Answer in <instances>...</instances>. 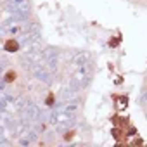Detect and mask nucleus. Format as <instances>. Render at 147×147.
Returning a JSON list of instances; mask_svg holds the SVG:
<instances>
[{"label": "nucleus", "instance_id": "nucleus-1", "mask_svg": "<svg viewBox=\"0 0 147 147\" xmlns=\"http://www.w3.org/2000/svg\"><path fill=\"white\" fill-rule=\"evenodd\" d=\"M49 121L55 126V130L62 131V130H67L73 123H75V113H67V111H62V109L50 111Z\"/></svg>", "mask_w": 147, "mask_h": 147}, {"label": "nucleus", "instance_id": "nucleus-2", "mask_svg": "<svg viewBox=\"0 0 147 147\" xmlns=\"http://www.w3.org/2000/svg\"><path fill=\"white\" fill-rule=\"evenodd\" d=\"M19 113H21V119H23V123L26 126H31V125H35L40 119V109L33 102H26V106Z\"/></svg>", "mask_w": 147, "mask_h": 147}, {"label": "nucleus", "instance_id": "nucleus-3", "mask_svg": "<svg viewBox=\"0 0 147 147\" xmlns=\"http://www.w3.org/2000/svg\"><path fill=\"white\" fill-rule=\"evenodd\" d=\"M90 82V66H85V67H76V73L73 75L71 78V83L76 85L80 90L85 88Z\"/></svg>", "mask_w": 147, "mask_h": 147}, {"label": "nucleus", "instance_id": "nucleus-4", "mask_svg": "<svg viewBox=\"0 0 147 147\" xmlns=\"http://www.w3.org/2000/svg\"><path fill=\"white\" fill-rule=\"evenodd\" d=\"M5 11H16L21 14H30V0H4Z\"/></svg>", "mask_w": 147, "mask_h": 147}, {"label": "nucleus", "instance_id": "nucleus-5", "mask_svg": "<svg viewBox=\"0 0 147 147\" xmlns=\"http://www.w3.org/2000/svg\"><path fill=\"white\" fill-rule=\"evenodd\" d=\"M31 73L35 75V78L40 80L42 83H45V85H50V83H52V71H50L45 64H36V66L31 69Z\"/></svg>", "mask_w": 147, "mask_h": 147}, {"label": "nucleus", "instance_id": "nucleus-6", "mask_svg": "<svg viewBox=\"0 0 147 147\" xmlns=\"http://www.w3.org/2000/svg\"><path fill=\"white\" fill-rule=\"evenodd\" d=\"M45 54V66L50 69V71H55L57 69V49L54 47H47L43 50Z\"/></svg>", "mask_w": 147, "mask_h": 147}, {"label": "nucleus", "instance_id": "nucleus-7", "mask_svg": "<svg viewBox=\"0 0 147 147\" xmlns=\"http://www.w3.org/2000/svg\"><path fill=\"white\" fill-rule=\"evenodd\" d=\"M73 66H75V67L90 66V55H88L87 52H78L75 57H73Z\"/></svg>", "mask_w": 147, "mask_h": 147}, {"label": "nucleus", "instance_id": "nucleus-8", "mask_svg": "<svg viewBox=\"0 0 147 147\" xmlns=\"http://www.w3.org/2000/svg\"><path fill=\"white\" fill-rule=\"evenodd\" d=\"M78 92H80V88L69 82V87H66L64 92H62V99H64V100H75V99L78 97Z\"/></svg>", "mask_w": 147, "mask_h": 147}, {"label": "nucleus", "instance_id": "nucleus-9", "mask_svg": "<svg viewBox=\"0 0 147 147\" xmlns=\"http://www.w3.org/2000/svg\"><path fill=\"white\" fill-rule=\"evenodd\" d=\"M78 107H80V104H78V100H76V99H75V100H64V104H61V106H59V109L67 111V113H75Z\"/></svg>", "mask_w": 147, "mask_h": 147}, {"label": "nucleus", "instance_id": "nucleus-10", "mask_svg": "<svg viewBox=\"0 0 147 147\" xmlns=\"http://www.w3.org/2000/svg\"><path fill=\"white\" fill-rule=\"evenodd\" d=\"M35 138H36V131L35 130H30V131H26V135L19 137V144L21 145H30Z\"/></svg>", "mask_w": 147, "mask_h": 147}, {"label": "nucleus", "instance_id": "nucleus-11", "mask_svg": "<svg viewBox=\"0 0 147 147\" xmlns=\"http://www.w3.org/2000/svg\"><path fill=\"white\" fill-rule=\"evenodd\" d=\"M19 40H14V38H11V40H7L5 43H4V50L5 52H16V50H19Z\"/></svg>", "mask_w": 147, "mask_h": 147}, {"label": "nucleus", "instance_id": "nucleus-12", "mask_svg": "<svg viewBox=\"0 0 147 147\" xmlns=\"http://www.w3.org/2000/svg\"><path fill=\"white\" fill-rule=\"evenodd\" d=\"M26 102H28V100H26L24 97H16L14 102H12V111H21V109L26 106Z\"/></svg>", "mask_w": 147, "mask_h": 147}, {"label": "nucleus", "instance_id": "nucleus-13", "mask_svg": "<svg viewBox=\"0 0 147 147\" xmlns=\"http://www.w3.org/2000/svg\"><path fill=\"white\" fill-rule=\"evenodd\" d=\"M114 100H116L118 107H126V104H128V99L126 97H114Z\"/></svg>", "mask_w": 147, "mask_h": 147}, {"label": "nucleus", "instance_id": "nucleus-14", "mask_svg": "<svg viewBox=\"0 0 147 147\" xmlns=\"http://www.w3.org/2000/svg\"><path fill=\"white\" fill-rule=\"evenodd\" d=\"M4 80H5L7 83L14 82V80H16V73H14V71H7V73H5V76H4Z\"/></svg>", "mask_w": 147, "mask_h": 147}, {"label": "nucleus", "instance_id": "nucleus-15", "mask_svg": "<svg viewBox=\"0 0 147 147\" xmlns=\"http://www.w3.org/2000/svg\"><path fill=\"white\" fill-rule=\"evenodd\" d=\"M113 135H114L116 138H119V137H121V131H119V130H113Z\"/></svg>", "mask_w": 147, "mask_h": 147}]
</instances>
